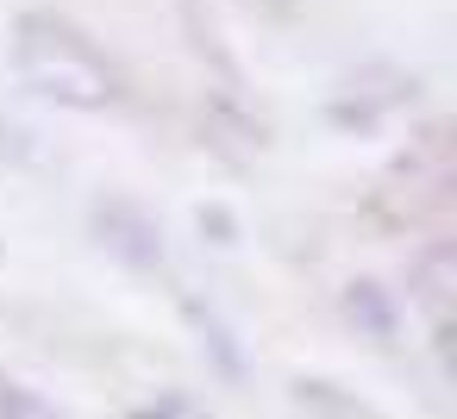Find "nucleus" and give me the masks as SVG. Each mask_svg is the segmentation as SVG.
I'll use <instances>...</instances> for the list:
<instances>
[{
	"instance_id": "obj_1",
	"label": "nucleus",
	"mask_w": 457,
	"mask_h": 419,
	"mask_svg": "<svg viewBox=\"0 0 457 419\" xmlns=\"http://www.w3.org/2000/svg\"><path fill=\"white\" fill-rule=\"evenodd\" d=\"M13 70L32 94H45L57 107H76V113H101L126 94L120 70L63 13H20L13 20Z\"/></svg>"
},
{
	"instance_id": "obj_2",
	"label": "nucleus",
	"mask_w": 457,
	"mask_h": 419,
	"mask_svg": "<svg viewBox=\"0 0 457 419\" xmlns=\"http://www.w3.org/2000/svg\"><path fill=\"white\" fill-rule=\"evenodd\" d=\"M88 226H95V238H101L120 263H132V269H163V226H157L132 194H101L95 213H88Z\"/></svg>"
},
{
	"instance_id": "obj_3",
	"label": "nucleus",
	"mask_w": 457,
	"mask_h": 419,
	"mask_svg": "<svg viewBox=\"0 0 457 419\" xmlns=\"http://www.w3.org/2000/svg\"><path fill=\"white\" fill-rule=\"evenodd\" d=\"M413 76L407 70H395V63H370V70H357L338 94H332V126H357V132H370L376 119H388V113H401L407 101H413Z\"/></svg>"
},
{
	"instance_id": "obj_4",
	"label": "nucleus",
	"mask_w": 457,
	"mask_h": 419,
	"mask_svg": "<svg viewBox=\"0 0 457 419\" xmlns=\"http://www.w3.org/2000/svg\"><path fill=\"white\" fill-rule=\"evenodd\" d=\"M201 126H207V144H213L220 157H232V163H245V157H257V151L270 144L263 119H251L232 94H213V101L201 107Z\"/></svg>"
},
{
	"instance_id": "obj_5",
	"label": "nucleus",
	"mask_w": 457,
	"mask_h": 419,
	"mask_svg": "<svg viewBox=\"0 0 457 419\" xmlns=\"http://www.w3.org/2000/svg\"><path fill=\"white\" fill-rule=\"evenodd\" d=\"M413 288H420V300L432 307V319H438V332H445V307H451V288H457V251H451V238H432L420 257H413Z\"/></svg>"
},
{
	"instance_id": "obj_6",
	"label": "nucleus",
	"mask_w": 457,
	"mask_h": 419,
	"mask_svg": "<svg viewBox=\"0 0 457 419\" xmlns=\"http://www.w3.org/2000/svg\"><path fill=\"white\" fill-rule=\"evenodd\" d=\"M345 319H351L357 332H370L376 344H395V325H401L395 294H388L382 282H351V288H345Z\"/></svg>"
},
{
	"instance_id": "obj_7",
	"label": "nucleus",
	"mask_w": 457,
	"mask_h": 419,
	"mask_svg": "<svg viewBox=\"0 0 457 419\" xmlns=\"http://www.w3.org/2000/svg\"><path fill=\"white\" fill-rule=\"evenodd\" d=\"M295 400H301L307 413H320V419H376L357 394H345V388H332V382H295Z\"/></svg>"
},
{
	"instance_id": "obj_8",
	"label": "nucleus",
	"mask_w": 457,
	"mask_h": 419,
	"mask_svg": "<svg viewBox=\"0 0 457 419\" xmlns=\"http://www.w3.org/2000/svg\"><path fill=\"white\" fill-rule=\"evenodd\" d=\"M182 307H188V319H195V332L207 338V350L220 357V369H226V375H238V350H232V338H226V325H220V319H213V313H207V307H201L195 294H188Z\"/></svg>"
},
{
	"instance_id": "obj_9",
	"label": "nucleus",
	"mask_w": 457,
	"mask_h": 419,
	"mask_svg": "<svg viewBox=\"0 0 457 419\" xmlns=\"http://www.w3.org/2000/svg\"><path fill=\"white\" fill-rule=\"evenodd\" d=\"M0 419H57L38 394H26V388H13V382H0Z\"/></svg>"
},
{
	"instance_id": "obj_10",
	"label": "nucleus",
	"mask_w": 457,
	"mask_h": 419,
	"mask_svg": "<svg viewBox=\"0 0 457 419\" xmlns=\"http://www.w3.org/2000/svg\"><path fill=\"white\" fill-rule=\"evenodd\" d=\"M0 157L32 163V157H38V151H32V132H20V126H0Z\"/></svg>"
},
{
	"instance_id": "obj_11",
	"label": "nucleus",
	"mask_w": 457,
	"mask_h": 419,
	"mask_svg": "<svg viewBox=\"0 0 457 419\" xmlns=\"http://www.w3.org/2000/svg\"><path fill=\"white\" fill-rule=\"evenodd\" d=\"M201 232H213L220 244H232V238H238V226H232V213H226V207H201Z\"/></svg>"
},
{
	"instance_id": "obj_12",
	"label": "nucleus",
	"mask_w": 457,
	"mask_h": 419,
	"mask_svg": "<svg viewBox=\"0 0 457 419\" xmlns=\"http://www.w3.org/2000/svg\"><path fill=\"white\" fill-rule=\"evenodd\" d=\"M138 419H201V413H195L182 394H163V400H157V407H145Z\"/></svg>"
}]
</instances>
